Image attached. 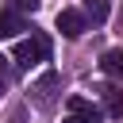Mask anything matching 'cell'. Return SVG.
<instances>
[{
    "mask_svg": "<svg viewBox=\"0 0 123 123\" xmlns=\"http://www.w3.org/2000/svg\"><path fill=\"white\" fill-rule=\"evenodd\" d=\"M46 58H50V38H46V35L19 38L15 50H12V62H15L19 69H31V65H38V62H46Z\"/></svg>",
    "mask_w": 123,
    "mask_h": 123,
    "instance_id": "obj_1",
    "label": "cell"
},
{
    "mask_svg": "<svg viewBox=\"0 0 123 123\" xmlns=\"http://www.w3.org/2000/svg\"><path fill=\"white\" fill-rule=\"evenodd\" d=\"M58 85H62V77L54 73V69H46L35 85H31V96H35V104L38 108H54V92H58Z\"/></svg>",
    "mask_w": 123,
    "mask_h": 123,
    "instance_id": "obj_2",
    "label": "cell"
},
{
    "mask_svg": "<svg viewBox=\"0 0 123 123\" xmlns=\"http://www.w3.org/2000/svg\"><path fill=\"white\" fill-rule=\"evenodd\" d=\"M58 31H62L65 38H81V35L88 31V23H85V15H81L77 8H62V12H58Z\"/></svg>",
    "mask_w": 123,
    "mask_h": 123,
    "instance_id": "obj_3",
    "label": "cell"
},
{
    "mask_svg": "<svg viewBox=\"0 0 123 123\" xmlns=\"http://www.w3.org/2000/svg\"><path fill=\"white\" fill-rule=\"evenodd\" d=\"M65 108H69V115H77V119H85V123H100V119H104V108H96V104L85 100V96H69Z\"/></svg>",
    "mask_w": 123,
    "mask_h": 123,
    "instance_id": "obj_4",
    "label": "cell"
},
{
    "mask_svg": "<svg viewBox=\"0 0 123 123\" xmlns=\"http://www.w3.org/2000/svg\"><path fill=\"white\" fill-rule=\"evenodd\" d=\"M19 31H27V19H23V15L8 4V8L0 12V38H15Z\"/></svg>",
    "mask_w": 123,
    "mask_h": 123,
    "instance_id": "obj_5",
    "label": "cell"
},
{
    "mask_svg": "<svg viewBox=\"0 0 123 123\" xmlns=\"http://www.w3.org/2000/svg\"><path fill=\"white\" fill-rule=\"evenodd\" d=\"M104 111L111 115V119H123V88H115V85H108L104 92Z\"/></svg>",
    "mask_w": 123,
    "mask_h": 123,
    "instance_id": "obj_6",
    "label": "cell"
},
{
    "mask_svg": "<svg viewBox=\"0 0 123 123\" xmlns=\"http://www.w3.org/2000/svg\"><path fill=\"white\" fill-rule=\"evenodd\" d=\"M81 15H85V23H104L108 19V0H85Z\"/></svg>",
    "mask_w": 123,
    "mask_h": 123,
    "instance_id": "obj_7",
    "label": "cell"
},
{
    "mask_svg": "<svg viewBox=\"0 0 123 123\" xmlns=\"http://www.w3.org/2000/svg\"><path fill=\"white\" fill-rule=\"evenodd\" d=\"M100 69H104L108 77H119V81H123V50H108V54L100 58Z\"/></svg>",
    "mask_w": 123,
    "mask_h": 123,
    "instance_id": "obj_8",
    "label": "cell"
},
{
    "mask_svg": "<svg viewBox=\"0 0 123 123\" xmlns=\"http://www.w3.org/2000/svg\"><path fill=\"white\" fill-rule=\"evenodd\" d=\"M12 8L23 15V12H35V8H38V0H12Z\"/></svg>",
    "mask_w": 123,
    "mask_h": 123,
    "instance_id": "obj_9",
    "label": "cell"
},
{
    "mask_svg": "<svg viewBox=\"0 0 123 123\" xmlns=\"http://www.w3.org/2000/svg\"><path fill=\"white\" fill-rule=\"evenodd\" d=\"M62 123H85V119H77V115H65V119H62Z\"/></svg>",
    "mask_w": 123,
    "mask_h": 123,
    "instance_id": "obj_10",
    "label": "cell"
},
{
    "mask_svg": "<svg viewBox=\"0 0 123 123\" xmlns=\"http://www.w3.org/2000/svg\"><path fill=\"white\" fill-rule=\"evenodd\" d=\"M4 62H8V58H0V77H4Z\"/></svg>",
    "mask_w": 123,
    "mask_h": 123,
    "instance_id": "obj_11",
    "label": "cell"
},
{
    "mask_svg": "<svg viewBox=\"0 0 123 123\" xmlns=\"http://www.w3.org/2000/svg\"><path fill=\"white\" fill-rule=\"evenodd\" d=\"M0 92H4V77H0Z\"/></svg>",
    "mask_w": 123,
    "mask_h": 123,
    "instance_id": "obj_12",
    "label": "cell"
}]
</instances>
